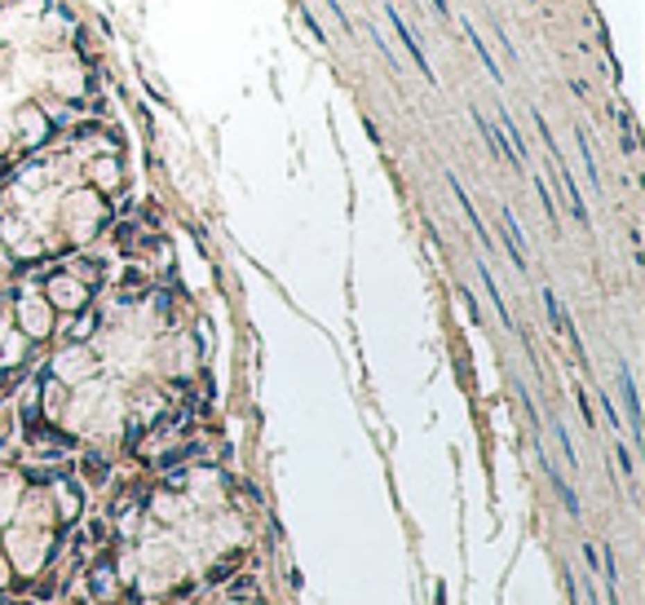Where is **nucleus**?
Segmentation results:
<instances>
[{
	"mask_svg": "<svg viewBox=\"0 0 645 605\" xmlns=\"http://www.w3.org/2000/svg\"><path fill=\"white\" fill-rule=\"evenodd\" d=\"M385 14H389V22H393V27H398V40H402V44H407V53H411V62H415V67H420V76H424L429 84H438V76H433V62H429V58H424V49H420V44H415V35H411V27H407V22H402V18H398V9H393V5H389V9H385Z\"/></svg>",
	"mask_w": 645,
	"mask_h": 605,
	"instance_id": "1",
	"label": "nucleus"
},
{
	"mask_svg": "<svg viewBox=\"0 0 645 605\" xmlns=\"http://www.w3.org/2000/svg\"><path fill=\"white\" fill-rule=\"evenodd\" d=\"M473 124L482 128V137H486V142H491L495 160H508V168H522V160H517V155H513V146H508L504 137H499V128H495V124H491V119H486L482 111H473Z\"/></svg>",
	"mask_w": 645,
	"mask_h": 605,
	"instance_id": "2",
	"label": "nucleus"
},
{
	"mask_svg": "<svg viewBox=\"0 0 645 605\" xmlns=\"http://www.w3.org/2000/svg\"><path fill=\"white\" fill-rule=\"evenodd\" d=\"M464 35H469V44L477 49V62L486 67V76H491L495 84H504V71H499V62L491 58V49H486V44H482V35H477V27H464Z\"/></svg>",
	"mask_w": 645,
	"mask_h": 605,
	"instance_id": "3",
	"label": "nucleus"
},
{
	"mask_svg": "<svg viewBox=\"0 0 645 605\" xmlns=\"http://www.w3.org/2000/svg\"><path fill=\"white\" fill-rule=\"evenodd\" d=\"M451 190H456V199H460V208H464V216H469L473 221V230H477V239H482V244H491V235H486V225H482V216H477V208L469 203V195H464V186L456 177H451Z\"/></svg>",
	"mask_w": 645,
	"mask_h": 605,
	"instance_id": "4",
	"label": "nucleus"
},
{
	"mask_svg": "<svg viewBox=\"0 0 645 605\" xmlns=\"http://www.w3.org/2000/svg\"><path fill=\"white\" fill-rule=\"evenodd\" d=\"M619 384H624V402H628V420H632V433H637V416H641V407H637V384H632V371H628V367L619 371Z\"/></svg>",
	"mask_w": 645,
	"mask_h": 605,
	"instance_id": "5",
	"label": "nucleus"
},
{
	"mask_svg": "<svg viewBox=\"0 0 645 605\" xmlns=\"http://www.w3.org/2000/svg\"><path fill=\"white\" fill-rule=\"evenodd\" d=\"M579 151H583V168H588V181L596 190H601V168H596V160H592V146H588V137H583V128H579Z\"/></svg>",
	"mask_w": 645,
	"mask_h": 605,
	"instance_id": "6",
	"label": "nucleus"
},
{
	"mask_svg": "<svg viewBox=\"0 0 645 605\" xmlns=\"http://www.w3.org/2000/svg\"><path fill=\"white\" fill-rule=\"evenodd\" d=\"M433 9H438L442 18H451V5H447V0H433Z\"/></svg>",
	"mask_w": 645,
	"mask_h": 605,
	"instance_id": "7",
	"label": "nucleus"
}]
</instances>
